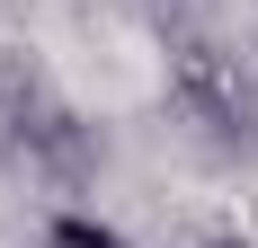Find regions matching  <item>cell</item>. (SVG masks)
I'll return each mask as SVG.
<instances>
[{"label": "cell", "mask_w": 258, "mask_h": 248, "mask_svg": "<svg viewBox=\"0 0 258 248\" xmlns=\"http://www.w3.org/2000/svg\"><path fill=\"white\" fill-rule=\"evenodd\" d=\"M18 160L45 177L53 195H89V186H98V169H107V133L80 115V106H62V98L45 89V98H36V115H27V151H18Z\"/></svg>", "instance_id": "obj_1"}, {"label": "cell", "mask_w": 258, "mask_h": 248, "mask_svg": "<svg viewBox=\"0 0 258 248\" xmlns=\"http://www.w3.org/2000/svg\"><path fill=\"white\" fill-rule=\"evenodd\" d=\"M178 248H258V239H249V230H187Z\"/></svg>", "instance_id": "obj_4"}, {"label": "cell", "mask_w": 258, "mask_h": 248, "mask_svg": "<svg viewBox=\"0 0 258 248\" xmlns=\"http://www.w3.org/2000/svg\"><path fill=\"white\" fill-rule=\"evenodd\" d=\"M36 248H134L116 222H98V213H80V204H53L45 230H36Z\"/></svg>", "instance_id": "obj_3"}, {"label": "cell", "mask_w": 258, "mask_h": 248, "mask_svg": "<svg viewBox=\"0 0 258 248\" xmlns=\"http://www.w3.org/2000/svg\"><path fill=\"white\" fill-rule=\"evenodd\" d=\"M36 98H45V71H36V62H27L18 45H0V169H18Z\"/></svg>", "instance_id": "obj_2"}]
</instances>
